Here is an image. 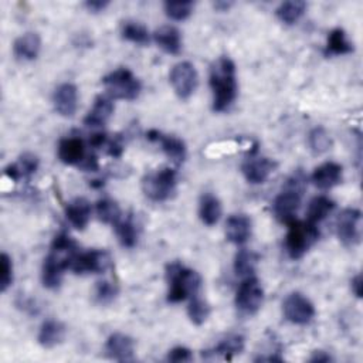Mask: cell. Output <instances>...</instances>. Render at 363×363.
Masks as SVG:
<instances>
[{"instance_id": "1", "label": "cell", "mask_w": 363, "mask_h": 363, "mask_svg": "<svg viewBox=\"0 0 363 363\" xmlns=\"http://www.w3.org/2000/svg\"><path fill=\"white\" fill-rule=\"evenodd\" d=\"M208 84L213 94V111H227L238 94L234 61L225 55L218 57L210 67Z\"/></svg>"}, {"instance_id": "2", "label": "cell", "mask_w": 363, "mask_h": 363, "mask_svg": "<svg viewBox=\"0 0 363 363\" xmlns=\"http://www.w3.org/2000/svg\"><path fill=\"white\" fill-rule=\"evenodd\" d=\"M166 279L169 284L167 301L172 303H177L199 295L201 288L200 274L182 265L180 262H170L166 267Z\"/></svg>"}, {"instance_id": "3", "label": "cell", "mask_w": 363, "mask_h": 363, "mask_svg": "<svg viewBox=\"0 0 363 363\" xmlns=\"http://www.w3.org/2000/svg\"><path fill=\"white\" fill-rule=\"evenodd\" d=\"M288 225V233L285 237V248L292 259L302 258L309 248L318 241L319 231L318 227L309 221L292 220Z\"/></svg>"}, {"instance_id": "4", "label": "cell", "mask_w": 363, "mask_h": 363, "mask_svg": "<svg viewBox=\"0 0 363 363\" xmlns=\"http://www.w3.org/2000/svg\"><path fill=\"white\" fill-rule=\"evenodd\" d=\"M102 84L105 85L106 95L112 99H126L133 101L139 96L142 91L140 81L133 75V72L125 67L116 68L106 74L102 78Z\"/></svg>"}, {"instance_id": "5", "label": "cell", "mask_w": 363, "mask_h": 363, "mask_svg": "<svg viewBox=\"0 0 363 363\" xmlns=\"http://www.w3.org/2000/svg\"><path fill=\"white\" fill-rule=\"evenodd\" d=\"M177 184V173L172 167H160L149 172L142 179V190L152 201H166L172 197Z\"/></svg>"}, {"instance_id": "6", "label": "cell", "mask_w": 363, "mask_h": 363, "mask_svg": "<svg viewBox=\"0 0 363 363\" xmlns=\"http://www.w3.org/2000/svg\"><path fill=\"white\" fill-rule=\"evenodd\" d=\"M301 179L295 176L294 180L288 183V187L284 191H281L272 203V211L275 218L282 224H288L292 220H295V216L301 207Z\"/></svg>"}, {"instance_id": "7", "label": "cell", "mask_w": 363, "mask_h": 363, "mask_svg": "<svg viewBox=\"0 0 363 363\" xmlns=\"http://www.w3.org/2000/svg\"><path fill=\"white\" fill-rule=\"evenodd\" d=\"M264 302V288L254 275L241 281L235 292V306L244 315H255Z\"/></svg>"}, {"instance_id": "8", "label": "cell", "mask_w": 363, "mask_h": 363, "mask_svg": "<svg viewBox=\"0 0 363 363\" xmlns=\"http://www.w3.org/2000/svg\"><path fill=\"white\" fill-rule=\"evenodd\" d=\"M169 81L180 99H189L199 85V74L191 62L182 61L173 65L169 74Z\"/></svg>"}, {"instance_id": "9", "label": "cell", "mask_w": 363, "mask_h": 363, "mask_svg": "<svg viewBox=\"0 0 363 363\" xmlns=\"http://www.w3.org/2000/svg\"><path fill=\"white\" fill-rule=\"evenodd\" d=\"M112 258L104 250H89V251H78L71 264L69 269L74 274H102L108 268H111Z\"/></svg>"}, {"instance_id": "10", "label": "cell", "mask_w": 363, "mask_h": 363, "mask_svg": "<svg viewBox=\"0 0 363 363\" xmlns=\"http://www.w3.org/2000/svg\"><path fill=\"white\" fill-rule=\"evenodd\" d=\"M282 312L288 322L294 325H306L315 316V306L301 292H291L282 303Z\"/></svg>"}, {"instance_id": "11", "label": "cell", "mask_w": 363, "mask_h": 363, "mask_svg": "<svg viewBox=\"0 0 363 363\" xmlns=\"http://www.w3.org/2000/svg\"><path fill=\"white\" fill-rule=\"evenodd\" d=\"M362 213L357 208H345L336 218V234L346 247H353L360 241Z\"/></svg>"}, {"instance_id": "12", "label": "cell", "mask_w": 363, "mask_h": 363, "mask_svg": "<svg viewBox=\"0 0 363 363\" xmlns=\"http://www.w3.org/2000/svg\"><path fill=\"white\" fill-rule=\"evenodd\" d=\"M147 139L150 142H157L163 150V153L176 164H182L184 160H186V156H187V147H186V143L174 136V135H164L156 129H150L147 133H146Z\"/></svg>"}, {"instance_id": "13", "label": "cell", "mask_w": 363, "mask_h": 363, "mask_svg": "<svg viewBox=\"0 0 363 363\" xmlns=\"http://www.w3.org/2000/svg\"><path fill=\"white\" fill-rule=\"evenodd\" d=\"M54 109L64 118H71L77 112L78 106V89L72 82L60 84L52 94Z\"/></svg>"}, {"instance_id": "14", "label": "cell", "mask_w": 363, "mask_h": 363, "mask_svg": "<svg viewBox=\"0 0 363 363\" xmlns=\"http://www.w3.org/2000/svg\"><path fill=\"white\" fill-rule=\"evenodd\" d=\"M278 163L269 157H250L241 164L245 180L251 184L264 183L277 169Z\"/></svg>"}, {"instance_id": "15", "label": "cell", "mask_w": 363, "mask_h": 363, "mask_svg": "<svg viewBox=\"0 0 363 363\" xmlns=\"http://www.w3.org/2000/svg\"><path fill=\"white\" fill-rule=\"evenodd\" d=\"M105 353L111 360L130 362L135 357V342L125 333H112L106 339Z\"/></svg>"}, {"instance_id": "16", "label": "cell", "mask_w": 363, "mask_h": 363, "mask_svg": "<svg viewBox=\"0 0 363 363\" xmlns=\"http://www.w3.org/2000/svg\"><path fill=\"white\" fill-rule=\"evenodd\" d=\"M343 167L336 162H325L315 167L311 174V180L315 187L320 190H329L342 182Z\"/></svg>"}, {"instance_id": "17", "label": "cell", "mask_w": 363, "mask_h": 363, "mask_svg": "<svg viewBox=\"0 0 363 363\" xmlns=\"http://www.w3.org/2000/svg\"><path fill=\"white\" fill-rule=\"evenodd\" d=\"M112 113H113V99L106 94H101L95 98L91 109L85 115L84 123L92 128L104 126L109 121Z\"/></svg>"}, {"instance_id": "18", "label": "cell", "mask_w": 363, "mask_h": 363, "mask_svg": "<svg viewBox=\"0 0 363 363\" xmlns=\"http://www.w3.org/2000/svg\"><path fill=\"white\" fill-rule=\"evenodd\" d=\"M65 269H68L67 264L52 252H48V255L44 258L41 268L43 285L48 289L60 288Z\"/></svg>"}, {"instance_id": "19", "label": "cell", "mask_w": 363, "mask_h": 363, "mask_svg": "<svg viewBox=\"0 0 363 363\" xmlns=\"http://www.w3.org/2000/svg\"><path fill=\"white\" fill-rule=\"evenodd\" d=\"M41 50V38L37 33L28 31L13 43V54L18 61H34Z\"/></svg>"}, {"instance_id": "20", "label": "cell", "mask_w": 363, "mask_h": 363, "mask_svg": "<svg viewBox=\"0 0 363 363\" xmlns=\"http://www.w3.org/2000/svg\"><path fill=\"white\" fill-rule=\"evenodd\" d=\"M85 143L78 136H68L58 143V159L65 164L79 166L85 159Z\"/></svg>"}, {"instance_id": "21", "label": "cell", "mask_w": 363, "mask_h": 363, "mask_svg": "<svg viewBox=\"0 0 363 363\" xmlns=\"http://www.w3.org/2000/svg\"><path fill=\"white\" fill-rule=\"evenodd\" d=\"M251 218L245 214H233L225 221V237L230 242L241 245L251 235Z\"/></svg>"}, {"instance_id": "22", "label": "cell", "mask_w": 363, "mask_h": 363, "mask_svg": "<svg viewBox=\"0 0 363 363\" xmlns=\"http://www.w3.org/2000/svg\"><path fill=\"white\" fill-rule=\"evenodd\" d=\"M153 41L167 54L177 55L182 51L183 40L177 27L166 24L153 33Z\"/></svg>"}, {"instance_id": "23", "label": "cell", "mask_w": 363, "mask_h": 363, "mask_svg": "<svg viewBox=\"0 0 363 363\" xmlns=\"http://www.w3.org/2000/svg\"><path fill=\"white\" fill-rule=\"evenodd\" d=\"M91 203L84 197H77L65 206V217L69 224L77 230H84L91 218Z\"/></svg>"}, {"instance_id": "24", "label": "cell", "mask_w": 363, "mask_h": 363, "mask_svg": "<svg viewBox=\"0 0 363 363\" xmlns=\"http://www.w3.org/2000/svg\"><path fill=\"white\" fill-rule=\"evenodd\" d=\"M65 332H67L65 325L61 320L47 319L40 326L37 340L43 347L51 349V347H55L57 345H60L64 340Z\"/></svg>"}, {"instance_id": "25", "label": "cell", "mask_w": 363, "mask_h": 363, "mask_svg": "<svg viewBox=\"0 0 363 363\" xmlns=\"http://www.w3.org/2000/svg\"><path fill=\"white\" fill-rule=\"evenodd\" d=\"M38 169V157L33 153H23L18 160L13 164H9L4 169V174L14 180L18 182L20 179H30Z\"/></svg>"}, {"instance_id": "26", "label": "cell", "mask_w": 363, "mask_h": 363, "mask_svg": "<svg viewBox=\"0 0 363 363\" xmlns=\"http://www.w3.org/2000/svg\"><path fill=\"white\" fill-rule=\"evenodd\" d=\"M223 213L221 201L213 193H204L199 201V217L206 225H214L218 223Z\"/></svg>"}, {"instance_id": "27", "label": "cell", "mask_w": 363, "mask_h": 363, "mask_svg": "<svg viewBox=\"0 0 363 363\" xmlns=\"http://www.w3.org/2000/svg\"><path fill=\"white\" fill-rule=\"evenodd\" d=\"M353 52V43L347 38V34L343 28H333L328 34L326 45H325V55H345Z\"/></svg>"}, {"instance_id": "28", "label": "cell", "mask_w": 363, "mask_h": 363, "mask_svg": "<svg viewBox=\"0 0 363 363\" xmlns=\"http://www.w3.org/2000/svg\"><path fill=\"white\" fill-rule=\"evenodd\" d=\"M333 208H335V201L332 199H329L325 194L315 196L308 204L306 221L316 225L318 223L325 220L333 211Z\"/></svg>"}, {"instance_id": "29", "label": "cell", "mask_w": 363, "mask_h": 363, "mask_svg": "<svg viewBox=\"0 0 363 363\" xmlns=\"http://www.w3.org/2000/svg\"><path fill=\"white\" fill-rule=\"evenodd\" d=\"M305 10H306L305 1L291 0V1L281 3L275 10V16L281 23L291 26V24H295L303 16Z\"/></svg>"}, {"instance_id": "30", "label": "cell", "mask_w": 363, "mask_h": 363, "mask_svg": "<svg viewBox=\"0 0 363 363\" xmlns=\"http://www.w3.org/2000/svg\"><path fill=\"white\" fill-rule=\"evenodd\" d=\"M244 346H245L244 336L234 333V335H228L227 337L221 339L213 349V353L216 356H221L224 359H231L233 356L240 354L244 350Z\"/></svg>"}, {"instance_id": "31", "label": "cell", "mask_w": 363, "mask_h": 363, "mask_svg": "<svg viewBox=\"0 0 363 363\" xmlns=\"http://www.w3.org/2000/svg\"><path fill=\"white\" fill-rule=\"evenodd\" d=\"M258 262V255L247 248H241L234 257V271L240 278H247L254 275Z\"/></svg>"}, {"instance_id": "32", "label": "cell", "mask_w": 363, "mask_h": 363, "mask_svg": "<svg viewBox=\"0 0 363 363\" xmlns=\"http://www.w3.org/2000/svg\"><path fill=\"white\" fill-rule=\"evenodd\" d=\"M95 211H96L99 221H102L105 224L115 225L116 223L121 221V216H122L121 207L115 200H112L109 197H104V199L98 200L96 206H95Z\"/></svg>"}, {"instance_id": "33", "label": "cell", "mask_w": 363, "mask_h": 363, "mask_svg": "<svg viewBox=\"0 0 363 363\" xmlns=\"http://www.w3.org/2000/svg\"><path fill=\"white\" fill-rule=\"evenodd\" d=\"M121 34H122V38H125L126 41H130L139 45H145L150 41L149 30L142 23H138V21H125L121 27Z\"/></svg>"}, {"instance_id": "34", "label": "cell", "mask_w": 363, "mask_h": 363, "mask_svg": "<svg viewBox=\"0 0 363 363\" xmlns=\"http://www.w3.org/2000/svg\"><path fill=\"white\" fill-rule=\"evenodd\" d=\"M115 234L118 237V241L125 248H133L138 242V230L136 225L130 218L121 220L115 225Z\"/></svg>"}, {"instance_id": "35", "label": "cell", "mask_w": 363, "mask_h": 363, "mask_svg": "<svg viewBox=\"0 0 363 363\" xmlns=\"http://www.w3.org/2000/svg\"><path fill=\"white\" fill-rule=\"evenodd\" d=\"M308 146L313 155H322L332 147V139L325 128L316 126L308 135Z\"/></svg>"}, {"instance_id": "36", "label": "cell", "mask_w": 363, "mask_h": 363, "mask_svg": "<svg viewBox=\"0 0 363 363\" xmlns=\"http://www.w3.org/2000/svg\"><path fill=\"white\" fill-rule=\"evenodd\" d=\"M210 312H211L210 305L203 298H200L199 295L190 298V303L187 306V315H189L191 323H194L197 326L203 325L208 319Z\"/></svg>"}, {"instance_id": "37", "label": "cell", "mask_w": 363, "mask_h": 363, "mask_svg": "<svg viewBox=\"0 0 363 363\" xmlns=\"http://www.w3.org/2000/svg\"><path fill=\"white\" fill-rule=\"evenodd\" d=\"M193 7H194V3L190 1V0H186V1H166L163 4L166 16L169 18L174 20V21L186 20L191 14Z\"/></svg>"}, {"instance_id": "38", "label": "cell", "mask_w": 363, "mask_h": 363, "mask_svg": "<svg viewBox=\"0 0 363 363\" xmlns=\"http://www.w3.org/2000/svg\"><path fill=\"white\" fill-rule=\"evenodd\" d=\"M118 295V286L111 281H99L96 282L94 296L98 303L108 305L111 303Z\"/></svg>"}, {"instance_id": "39", "label": "cell", "mask_w": 363, "mask_h": 363, "mask_svg": "<svg viewBox=\"0 0 363 363\" xmlns=\"http://www.w3.org/2000/svg\"><path fill=\"white\" fill-rule=\"evenodd\" d=\"M13 282V262L11 258L1 252L0 255V291L6 292Z\"/></svg>"}, {"instance_id": "40", "label": "cell", "mask_w": 363, "mask_h": 363, "mask_svg": "<svg viewBox=\"0 0 363 363\" xmlns=\"http://www.w3.org/2000/svg\"><path fill=\"white\" fill-rule=\"evenodd\" d=\"M167 360L173 363H183L193 360V352L186 346H176L167 353Z\"/></svg>"}, {"instance_id": "41", "label": "cell", "mask_w": 363, "mask_h": 363, "mask_svg": "<svg viewBox=\"0 0 363 363\" xmlns=\"http://www.w3.org/2000/svg\"><path fill=\"white\" fill-rule=\"evenodd\" d=\"M108 146V155L112 157H121L123 153V139L121 135H113L111 139L106 142Z\"/></svg>"}, {"instance_id": "42", "label": "cell", "mask_w": 363, "mask_h": 363, "mask_svg": "<svg viewBox=\"0 0 363 363\" xmlns=\"http://www.w3.org/2000/svg\"><path fill=\"white\" fill-rule=\"evenodd\" d=\"M84 6L89 13H99V11H104L109 6V1H106V0H89V1H85Z\"/></svg>"}, {"instance_id": "43", "label": "cell", "mask_w": 363, "mask_h": 363, "mask_svg": "<svg viewBox=\"0 0 363 363\" xmlns=\"http://www.w3.org/2000/svg\"><path fill=\"white\" fill-rule=\"evenodd\" d=\"M330 360H332V357L323 350H315L312 353V356L309 357V362H312V363H328Z\"/></svg>"}, {"instance_id": "44", "label": "cell", "mask_w": 363, "mask_h": 363, "mask_svg": "<svg viewBox=\"0 0 363 363\" xmlns=\"http://www.w3.org/2000/svg\"><path fill=\"white\" fill-rule=\"evenodd\" d=\"M350 288H352V292H353L357 298H362V275H360V274L354 275V277L350 279Z\"/></svg>"}, {"instance_id": "45", "label": "cell", "mask_w": 363, "mask_h": 363, "mask_svg": "<svg viewBox=\"0 0 363 363\" xmlns=\"http://www.w3.org/2000/svg\"><path fill=\"white\" fill-rule=\"evenodd\" d=\"M213 6H214V9H217L220 11H225L231 6V3L230 1H216Z\"/></svg>"}]
</instances>
